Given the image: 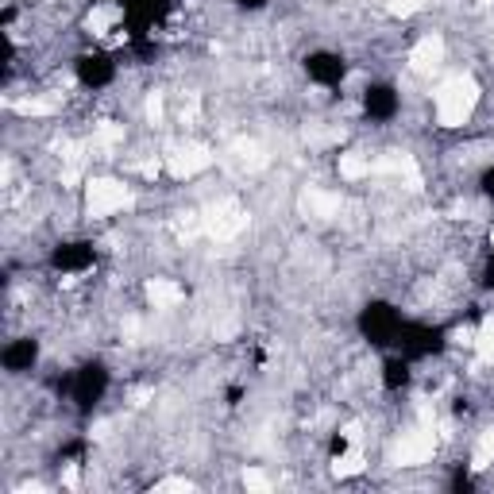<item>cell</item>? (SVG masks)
I'll return each instance as SVG.
<instances>
[{
    "label": "cell",
    "mask_w": 494,
    "mask_h": 494,
    "mask_svg": "<svg viewBox=\"0 0 494 494\" xmlns=\"http://www.w3.org/2000/svg\"><path fill=\"white\" fill-rule=\"evenodd\" d=\"M444 59V39L440 35H425L421 43L414 47V70L417 73H433Z\"/></svg>",
    "instance_id": "7"
},
{
    "label": "cell",
    "mask_w": 494,
    "mask_h": 494,
    "mask_svg": "<svg viewBox=\"0 0 494 494\" xmlns=\"http://www.w3.org/2000/svg\"><path fill=\"white\" fill-rule=\"evenodd\" d=\"M456 340H459V344H475V332H471V328H459Z\"/></svg>",
    "instance_id": "25"
},
{
    "label": "cell",
    "mask_w": 494,
    "mask_h": 494,
    "mask_svg": "<svg viewBox=\"0 0 494 494\" xmlns=\"http://www.w3.org/2000/svg\"><path fill=\"white\" fill-rule=\"evenodd\" d=\"M155 490H159V494H178V490H186V494H189V490H193V483H189V479H162Z\"/></svg>",
    "instance_id": "20"
},
{
    "label": "cell",
    "mask_w": 494,
    "mask_h": 494,
    "mask_svg": "<svg viewBox=\"0 0 494 494\" xmlns=\"http://www.w3.org/2000/svg\"><path fill=\"white\" fill-rule=\"evenodd\" d=\"M332 471L340 475V479H348V475H359V471H363V456H359L356 448H351V452H344V456L332 464Z\"/></svg>",
    "instance_id": "14"
},
{
    "label": "cell",
    "mask_w": 494,
    "mask_h": 494,
    "mask_svg": "<svg viewBox=\"0 0 494 494\" xmlns=\"http://www.w3.org/2000/svg\"><path fill=\"white\" fill-rule=\"evenodd\" d=\"M417 8H421V0H390L386 12H390V16H414Z\"/></svg>",
    "instance_id": "19"
},
{
    "label": "cell",
    "mask_w": 494,
    "mask_h": 494,
    "mask_svg": "<svg viewBox=\"0 0 494 494\" xmlns=\"http://www.w3.org/2000/svg\"><path fill=\"white\" fill-rule=\"evenodd\" d=\"M243 224H247V217L236 201L212 205L209 217H205V228H209V236H217V240H232L236 232H243Z\"/></svg>",
    "instance_id": "3"
},
{
    "label": "cell",
    "mask_w": 494,
    "mask_h": 494,
    "mask_svg": "<svg viewBox=\"0 0 494 494\" xmlns=\"http://www.w3.org/2000/svg\"><path fill=\"white\" fill-rule=\"evenodd\" d=\"M378 170H386V174H398L402 182H406V189H421V174H417L414 159H409V155H402V151L382 155V159H378Z\"/></svg>",
    "instance_id": "6"
},
{
    "label": "cell",
    "mask_w": 494,
    "mask_h": 494,
    "mask_svg": "<svg viewBox=\"0 0 494 494\" xmlns=\"http://www.w3.org/2000/svg\"><path fill=\"white\" fill-rule=\"evenodd\" d=\"M147 116H151V120H159V116H162V97H159V93L147 97Z\"/></svg>",
    "instance_id": "21"
},
{
    "label": "cell",
    "mask_w": 494,
    "mask_h": 494,
    "mask_svg": "<svg viewBox=\"0 0 494 494\" xmlns=\"http://www.w3.org/2000/svg\"><path fill=\"white\" fill-rule=\"evenodd\" d=\"M490 459H494V429L479 436V448H475V471L490 467Z\"/></svg>",
    "instance_id": "15"
},
{
    "label": "cell",
    "mask_w": 494,
    "mask_h": 494,
    "mask_svg": "<svg viewBox=\"0 0 494 494\" xmlns=\"http://www.w3.org/2000/svg\"><path fill=\"white\" fill-rule=\"evenodd\" d=\"M475 101H479V85L471 78H448L436 93V116H440L444 128H459L471 116Z\"/></svg>",
    "instance_id": "1"
},
{
    "label": "cell",
    "mask_w": 494,
    "mask_h": 494,
    "mask_svg": "<svg viewBox=\"0 0 494 494\" xmlns=\"http://www.w3.org/2000/svg\"><path fill=\"white\" fill-rule=\"evenodd\" d=\"M490 247H494V228H490Z\"/></svg>",
    "instance_id": "28"
},
{
    "label": "cell",
    "mask_w": 494,
    "mask_h": 494,
    "mask_svg": "<svg viewBox=\"0 0 494 494\" xmlns=\"http://www.w3.org/2000/svg\"><path fill=\"white\" fill-rule=\"evenodd\" d=\"M116 20H120V8L116 4H104V8H93L85 23H89V31H93V35H104V31H109Z\"/></svg>",
    "instance_id": "10"
},
{
    "label": "cell",
    "mask_w": 494,
    "mask_h": 494,
    "mask_svg": "<svg viewBox=\"0 0 494 494\" xmlns=\"http://www.w3.org/2000/svg\"><path fill=\"white\" fill-rule=\"evenodd\" d=\"M139 170H143V174H147V178H155V174H159V159H151V162H143V167H139Z\"/></svg>",
    "instance_id": "24"
},
{
    "label": "cell",
    "mask_w": 494,
    "mask_h": 494,
    "mask_svg": "<svg viewBox=\"0 0 494 494\" xmlns=\"http://www.w3.org/2000/svg\"><path fill=\"white\" fill-rule=\"evenodd\" d=\"M12 109L20 112V116H47V112H54V101H47V97H28V101H12Z\"/></svg>",
    "instance_id": "12"
},
{
    "label": "cell",
    "mask_w": 494,
    "mask_h": 494,
    "mask_svg": "<svg viewBox=\"0 0 494 494\" xmlns=\"http://www.w3.org/2000/svg\"><path fill=\"white\" fill-rule=\"evenodd\" d=\"M236 155H240V162H247V167H267V155H263V147L259 143H251V139H236V147H232Z\"/></svg>",
    "instance_id": "11"
},
{
    "label": "cell",
    "mask_w": 494,
    "mask_h": 494,
    "mask_svg": "<svg viewBox=\"0 0 494 494\" xmlns=\"http://www.w3.org/2000/svg\"><path fill=\"white\" fill-rule=\"evenodd\" d=\"M193 116H197V97H189L182 104V120H193Z\"/></svg>",
    "instance_id": "22"
},
{
    "label": "cell",
    "mask_w": 494,
    "mask_h": 494,
    "mask_svg": "<svg viewBox=\"0 0 494 494\" xmlns=\"http://www.w3.org/2000/svg\"><path fill=\"white\" fill-rule=\"evenodd\" d=\"M301 212L306 217H336L340 212V197L336 193H320V189H309L306 197H301Z\"/></svg>",
    "instance_id": "8"
},
{
    "label": "cell",
    "mask_w": 494,
    "mask_h": 494,
    "mask_svg": "<svg viewBox=\"0 0 494 494\" xmlns=\"http://www.w3.org/2000/svg\"><path fill=\"white\" fill-rule=\"evenodd\" d=\"M243 487L247 490H270V479L263 471H255V467H247V471H243Z\"/></svg>",
    "instance_id": "18"
},
{
    "label": "cell",
    "mask_w": 494,
    "mask_h": 494,
    "mask_svg": "<svg viewBox=\"0 0 494 494\" xmlns=\"http://www.w3.org/2000/svg\"><path fill=\"white\" fill-rule=\"evenodd\" d=\"M475 348H479L483 359H494V320H487V325H483V332L475 336Z\"/></svg>",
    "instance_id": "16"
},
{
    "label": "cell",
    "mask_w": 494,
    "mask_h": 494,
    "mask_svg": "<svg viewBox=\"0 0 494 494\" xmlns=\"http://www.w3.org/2000/svg\"><path fill=\"white\" fill-rule=\"evenodd\" d=\"M62 483H66V487H78V467H66V471H62Z\"/></svg>",
    "instance_id": "23"
},
{
    "label": "cell",
    "mask_w": 494,
    "mask_h": 494,
    "mask_svg": "<svg viewBox=\"0 0 494 494\" xmlns=\"http://www.w3.org/2000/svg\"><path fill=\"white\" fill-rule=\"evenodd\" d=\"M147 298H151L155 306H178V301H182V290H178L174 282H167V278H151V282H147Z\"/></svg>",
    "instance_id": "9"
},
{
    "label": "cell",
    "mask_w": 494,
    "mask_h": 494,
    "mask_svg": "<svg viewBox=\"0 0 494 494\" xmlns=\"http://www.w3.org/2000/svg\"><path fill=\"white\" fill-rule=\"evenodd\" d=\"M120 139H124V128H120V124H101V128H97V143L116 147Z\"/></svg>",
    "instance_id": "17"
},
{
    "label": "cell",
    "mask_w": 494,
    "mask_h": 494,
    "mask_svg": "<svg viewBox=\"0 0 494 494\" xmlns=\"http://www.w3.org/2000/svg\"><path fill=\"white\" fill-rule=\"evenodd\" d=\"M340 174L344 178H363V174H370V162L363 159V155H340Z\"/></svg>",
    "instance_id": "13"
},
{
    "label": "cell",
    "mask_w": 494,
    "mask_h": 494,
    "mask_svg": "<svg viewBox=\"0 0 494 494\" xmlns=\"http://www.w3.org/2000/svg\"><path fill=\"white\" fill-rule=\"evenodd\" d=\"M344 436H348V440L356 444V440H359V425H348V429H344Z\"/></svg>",
    "instance_id": "27"
},
{
    "label": "cell",
    "mask_w": 494,
    "mask_h": 494,
    "mask_svg": "<svg viewBox=\"0 0 494 494\" xmlns=\"http://www.w3.org/2000/svg\"><path fill=\"white\" fill-rule=\"evenodd\" d=\"M128 205H131L128 186L112 182V178H97V182H89V212H93V217H109V212L128 209Z\"/></svg>",
    "instance_id": "2"
},
{
    "label": "cell",
    "mask_w": 494,
    "mask_h": 494,
    "mask_svg": "<svg viewBox=\"0 0 494 494\" xmlns=\"http://www.w3.org/2000/svg\"><path fill=\"white\" fill-rule=\"evenodd\" d=\"M433 448H436V436L433 429H417V433H409L406 440L394 448V464L398 467H417V464H425V459L433 456Z\"/></svg>",
    "instance_id": "4"
},
{
    "label": "cell",
    "mask_w": 494,
    "mask_h": 494,
    "mask_svg": "<svg viewBox=\"0 0 494 494\" xmlns=\"http://www.w3.org/2000/svg\"><path fill=\"white\" fill-rule=\"evenodd\" d=\"M109 429H112V425H109V421H101V425L93 429V440H104V436H109Z\"/></svg>",
    "instance_id": "26"
},
{
    "label": "cell",
    "mask_w": 494,
    "mask_h": 494,
    "mask_svg": "<svg viewBox=\"0 0 494 494\" xmlns=\"http://www.w3.org/2000/svg\"><path fill=\"white\" fill-rule=\"evenodd\" d=\"M209 162H212V155L205 151V147H178V151H170L167 170L174 178H193V174H201Z\"/></svg>",
    "instance_id": "5"
}]
</instances>
